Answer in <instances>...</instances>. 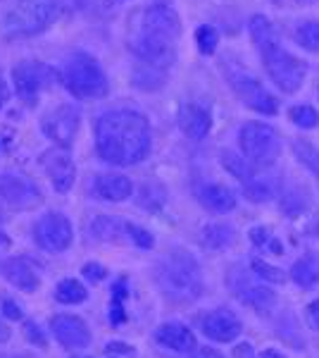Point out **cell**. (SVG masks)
Here are the masks:
<instances>
[{"instance_id":"cell-1","label":"cell","mask_w":319,"mask_h":358,"mask_svg":"<svg viewBox=\"0 0 319 358\" xmlns=\"http://www.w3.org/2000/svg\"><path fill=\"white\" fill-rule=\"evenodd\" d=\"M150 124L136 110H110L96 122V151L110 165H136L150 153Z\"/></svg>"},{"instance_id":"cell-2","label":"cell","mask_w":319,"mask_h":358,"mask_svg":"<svg viewBox=\"0 0 319 358\" xmlns=\"http://www.w3.org/2000/svg\"><path fill=\"white\" fill-rule=\"evenodd\" d=\"M181 36V20L170 5H148L136 15L129 29V50L146 62V67L165 69L177 57V38Z\"/></svg>"},{"instance_id":"cell-3","label":"cell","mask_w":319,"mask_h":358,"mask_svg":"<svg viewBox=\"0 0 319 358\" xmlns=\"http://www.w3.org/2000/svg\"><path fill=\"white\" fill-rule=\"evenodd\" d=\"M162 292L167 299L177 303H188L202 294V277L198 263L186 251H174L165 256L158 265V275H155Z\"/></svg>"},{"instance_id":"cell-4","label":"cell","mask_w":319,"mask_h":358,"mask_svg":"<svg viewBox=\"0 0 319 358\" xmlns=\"http://www.w3.org/2000/svg\"><path fill=\"white\" fill-rule=\"evenodd\" d=\"M60 17V3L57 0H17V5L3 17V36L29 38L53 27Z\"/></svg>"},{"instance_id":"cell-5","label":"cell","mask_w":319,"mask_h":358,"mask_svg":"<svg viewBox=\"0 0 319 358\" xmlns=\"http://www.w3.org/2000/svg\"><path fill=\"white\" fill-rule=\"evenodd\" d=\"M255 45L260 48L265 69H267V74H269L272 82L279 86L283 94H295L307 77V62L291 55L286 48H281L274 36L265 38V41H260Z\"/></svg>"},{"instance_id":"cell-6","label":"cell","mask_w":319,"mask_h":358,"mask_svg":"<svg viewBox=\"0 0 319 358\" xmlns=\"http://www.w3.org/2000/svg\"><path fill=\"white\" fill-rule=\"evenodd\" d=\"M65 89L74 98H103L107 94V77L96 57L89 53H77L65 62L60 72Z\"/></svg>"},{"instance_id":"cell-7","label":"cell","mask_w":319,"mask_h":358,"mask_svg":"<svg viewBox=\"0 0 319 358\" xmlns=\"http://www.w3.org/2000/svg\"><path fill=\"white\" fill-rule=\"evenodd\" d=\"M241 153L253 167H269L281 153V138L265 122H246L239 131Z\"/></svg>"},{"instance_id":"cell-8","label":"cell","mask_w":319,"mask_h":358,"mask_svg":"<svg viewBox=\"0 0 319 358\" xmlns=\"http://www.w3.org/2000/svg\"><path fill=\"white\" fill-rule=\"evenodd\" d=\"M55 82H57L55 69L43 65V62H36V60L20 62V65H15V69H13L15 91L27 106H36L38 96L43 94V91H48Z\"/></svg>"},{"instance_id":"cell-9","label":"cell","mask_w":319,"mask_h":358,"mask_svg":"<svg viewBox=\"0 0 319 358\" xmlns=\"http://www.w3.org/2000/svg\"><path fill=\"white\" fill-rule=\"evenodd\" d=\"M43 196L31 179L0 175V213H22L40 206Z\"/></svg>"},{"instance_id":"cell-10","label":"cell","mask_w":319,"mask_h":358,"mask_svg":"<svg viewBox=\"0 0 319 358\" xmlns=\"http://www.w3.org/2000/svg\"><path fill=\"white\" fill-rule=\"evenodd\" d=\"M72 239H74L72 222L62 213H48V215H43L34 224V241L43 251L62 253L72 246Z\"/></svg>"},{"instance_id":"cell-11","label":"cell","mask_w":319,"mask_h":358,"mask_svg":"<svg viewBox=\"0 0 319 358\" xmlns=\"http://www.w3.org/2000/svg\"><path fill=\"white\" fill-rule=\"evenodd\" d=\"M229 84L234 89V94L246 103L251 110L260 113V115H276L279 113V103L276 98L265 89L262 84L255 77L246 72H231L229 74Z\"/></svg>"},{"instance_id":"cell-12","label":"cell","mask_w":319,"mask_h":358,"mask_svg":"<svg viewBox=\"0 0 319 358\" xmlns=\"http://www.w3.org/2000/svg\"><path fill=\"white\" fill-rule=\"evenodd\" d=\"M40 165H43V170L48 172V177H50V182H53L57 194H67L69 189L74 187L77 170H74V160L67 148L57 146V148L45 151L40 155Z\"/></svg>"},{"instance_id":"cell-13","label":"cell","mask_w":319,"mask_h":358,"mask_svg":"<svg viewBox=\"0 0 319 358\" xmlns=\"http://www.w3.org/2000/svg\"><path fill=\"white\" fill-rule=\"evenodd\" d=\"M43 131L50 141H55L57 146L67 148L74 141L79 131V113L72 106H60L53 113H48L43 117Z\"/></svg>"},{"instance_id":"cell-14","label":"cell","mask_w":319,"mask_h":358,"mask_svg":"<svg viewBox=\"0 0 319 358\" xmlns=\"http://www.w3.org/2000/svg\"><path fill=\"white\" fill-rule=\"evenodd\" d=\"M200 330L212 342L226 344V342H234L241 334V320L229 308H217L200 317Z\"/></svg>"},{"instance_id":"cell-15","label":"cell","mask_w":319,"mask_h":358,"mask_svg":"<svg viewBox=\"0 0 319 358\" xmlns=\"http://www.w3.org/2000/svg\"><path fill=\"white\" fill-rule=\"evenodd\" d=\"M50 332L65 349H84L91 344V332L81 317L77 315H57L50 322Z\"/></svg>"},{"instance_id":"cell-16","label":"cell","mask_w":319,"mask_h":358,"mask_svg":"<svg viewBox=\"0 0 319 358\" xmlns=\"http://www.w3.org/2000/svg\"><path fill=\"white\" fill-rule=\"evenodd\" d=\"M179 127L188 138L200 141L210 134L212 129V115L207 113V108L198 106V103H186V106L179 110Z\"/></svg>"},{"instance_id":"cell-17","label":"cell","mask_w":319,"mask_h":358,"mask_svg":"<svg viewBox=\"0 0 319 358\" xmlns=\"http://www.w3.org/2000/svg\"><path fill=\"white\" fill-rule=\"evenodd\" d=\"M155 342L177 351V354L195 351V344H198L195 342V334L186 325H179V322H165V325H160L155 330Z\"/></svg>"},{"instance_id":"cell-18","label":"cell","mask_w":319,"mask_h":358,"mask_svg":"<svg viewBox=\"0 0 319 358\" xmlns=\"http://www.w3.org/2000/svg\"><path fill=\"white\" fill-rule=\"evenodd\" d=\"M3 275H5V280H8L10 285H15L17 289H22L27 294L36 292L38 285H40L36 268H34L27 258H10V261L5 263V268H3Z\"/></svg>"},{"instance_id":"cell-19","label":"cell","mask_w":319,"mask_h":358,"mask_svg":"<svg viewBox=\"0 0 319 358\" xmlns=\"http://www.w3.org/2000/svg\"><path fill=\"white\" fill-rule=\"evenodd\" d=\"M94 194L98 199L110 201V203H119L133 194V184L124 175H101L94 182Z\"/></svg>"},{"instance_id":"cell-20","label":"cell","mask_w":319,"mask_h":358,"mask_svg":"<svg viewBox=\"0 0 319 358\" xmlns=\"http://www.w3.org/2000/svg\"><path fill=\"white\" fill-rule=\"evenodd\" d=\"M234 292L243 303L251 306V308H255L258 313H269L276 303L274 292L267 289V287H260V285H251V282H246V280H241L239 287L234 285Z\"/></svg>"},{"instance_id":"cell-21","label":"cell","mask_w":319,"mask_h":358,"mask_svg":"<svg viewBox=\"0 0 319 358\" xmlns=\"http://www.w3.org/2000/svg\"><path fill=\"white\" fill-rule=\"evenodd\" d=\"M198 199L200 203L207 208V210L212 213H229L236 208V196L231 189L222 187V184H207V187H202L198 192Z\"/></svg>"},{"instance_id":"cell-22","label":"cell","mask_w":319,"mask_h":358,"mask_svg":"<svg viewBox=\"0 0 319 358\" xmlns=\"http://www.w3.org/2000/svg\"><path fill=\"white\" fill-rule=\"evenodd\" d=\"M291 280L303 289H310L319 282V256L317 253H305L303 258L293 263L291 268Z\"/></svg>"},{"instance_id":"cell-23","label":"cell","mask_w":319,"mask_h":358,"mask_svg":"<svg viewBox=\"0 0 319 358\" xmlns=\"http://www.w3.org/2000/svg\"><path fill=\"white\" fill-rule=\"evenodd\" d=\"M126 224L129 222H121L117 217H107V215H101L91 222V234L96 239H103V241H119L126 236Z\"/></svg>"},{"instance_id":"cell-24","label":"cell","mask_w":319,"mask_h":358,"mask_svg":"<svg viewBox=\"0 0 319 358\" xmlns=\"http://www.w3.org/2000/svg\"><path fill=\"white\" fill-rule=\"evenodd\" d=\"M234 229L229 224H222V222H214V224H207L202 229V244L212 251H222V248H229L234 244Z\"/></svg>"},{"instance_id":"cell-25","label":"cell","mask_w":319,"mask_h":358,"mask_svg":"<svg viewBox=\"0 0 319 358\" xmlns=\"http://www.w3.org/2000/svg\"><path fill=\"white\" fill-rule=\"evenodd\" d=\"M55 299L60 303L72 306V303L86 301V299H89V292H86L84 285H81V282H77V280H62L60 285L55 287Z\"/></svg>"},{"instance_id":"cell-26","label":"cell","mask_w":319,"mask_h":358,"mask_svg":"<svg viewBox=\"0 0 319 358\" xmlns=\"http://www.w3.org/2000/svg\"><path fill=\"white\" fill-rule=\"evenodd\" d=\"M293 153H295V158L303 163L307 170L312 172V175H317L319 177V148L312 146L307 138H295L293 141Z\"/></svg>"},{"instance_id":"cell-27","label":"cell","mask_w":319,"mask_h":358,"mask_svg":"<svg viewBox=\"0 0 319 358\" xmlns=\"http://www.w3.org/2000/svg\"><path fill=\"white\" fill-rule=\"evenodd\" d=\"M222 163H224L226 170H229L236 179H241L243 184L253 182V165L248 163V160L239 158V155L231 153V151H224L222 153Z\"/></svg>"},{"instance_id":"cell-28","label":"cell","mask_w":319,"mask_h":358,"mask_svg":"<svg viewBox=\"0 0 319 358\" xmlns=\"http://www.w3.org/2000/svg\"><path fill=\"white\" fill-rule=\"evenodd\" d=\"M112 306H110V322L114 327L126 322V310H124V299H126V280H119L117 285L112 287Z\"/></svg>"},{"instance_id":"cell-29","label":"cell","mask_w":319,"mask_h":358,"mask_svg":"<svg viewBox=\"0 0 319 358\" xmlns=\"http://www.w3.org/2000/svg\"><path fill=\"white\" fill-rule=\"evenodd\" d=\"M295 38L310 53H319V22H303L295 29Z\"/></svg>"},{"instance_id":"cell-30","label":"cell","mask_w":319,"mask_h":358,"mask_svg":"<svg viewBox=\"0 0 319 358\" xmlns=\"http://www.w3.org/2000/svg\"><path fill=\"white\" fill-rule=\"evenodd\" d=\"M288 117H291L293 124H298L300 129H315L319 124V115L315 108L310 106H295L288 110Z\"/></svg>"},{"instance_id":"cell-31","label":"cell","mask_w":319,"mask_h":358,"mask_svg":"<svg viewBox=\"0 0 319 358\" xmlns=\"http://www.w3.org/2000/svg\"><path fill=\"white\" fill-rule=\"evenodd\" d=\"M195 43H198V50L202 55H212L214 50H217V43H219L217 29L210 27V24L198 27V31H195Z\"/></svg>"},{"instance_id":"cell-32","label":"cell","mask_w":319,"mask_h":358,"mask_svg":"<svg viewBox=\"0 0 319 358\" xmlns=\"http://www.w3.org/2000/svg\"><path fill=\"white\" fill-rule=\"evenodd\" d=\"M251 268H253V273L258 275V277H262V280H267V282H281L286 280L283 277V273L279 268H272L269 263H265V261H260V258H255V261L251 263Z\"/></svg>"},{"instance_id":"cell-33","label":"cell","mask_w":319,"mask_h":358,"mask_svg":"<svg viewBox=\"0 0 319 358\" xmlns=\"http://www.w3.org/2000/svg\"><path fill=\"white\" fill-rule=\"evenodd\" d=\"M126 236L133 241L136 246H141V248H153L155 244V239H153V234L148 232V229H143V227H136V224H126Z\"/></svg>"},{"instance_id":"cell-34","label":"cell","mask_w":319,"mask_h":358,"mask_svg":"<svg viewBox=\"0 0 319 358\" xmlns=\"http://www.w3.org/2000/svg\"><path fill=\"white\" fill-rule=\"evenodd\" d=\"M24 337H27L31 344L40 346V349H45V346H48V337H45V332L40 330L36 322H31V320H27V322H24Z\"/></svg>"},{"instance_id":"cell-35","label":"cell","mask_w":319,"mask_h":358,"mask_svg":"<svg viewBox=\"0 0 319 358\" xmlns=\"http://www.w3.org/2000/svg\"><path fill=\"white\" fill-rule=\"evenodd\" d=\"M246 196H248L251 201H255V203H258V201H267V199H269V192H267L265 184H260V182H248V184H246Z\"/></svg>"},{"instance_id":"cell-36","label":"cell","mask_w":319,"mask_h":358,"mask_svg":"<svg viewBox=\"0 0 319 358\" xmlns=\"http://www.w3.org/2000/svg\"><path fill=\"white\" fill-rule=\"evenodd\" d=\"M81 275H86L91 282H103L105 280V268L103 265H98V263H86L84 268H81Z\"/></svg>"},{"instance_id":"cell-37","label":"cell","mask_w":319,"mask_h":358,"mask_svg":"<svg viewBox=\"0 0 319 358\" xmlns=\"http://www.w3.org/2000/svg\"><path fill=\"white\" fill-rule=\"evenodd\" d=\"M0 310H3V315L10 317V320H22V308L13 301V299H3Z\"/></svg>"},{"instance_id":"cell-38","label":"cell","mask_w":319,"mask_h":358,"mask_svg":"<svg viewBox=\"0 0 319 358\" xmlns=\"http://www.w3.org/2000/svg\"><path fill=\"white\" fill-rule=\"evenodd\" d=\"M305 315H307V325H310L312 330H319V299L307 306Z\"/></svg>"},{"instance_id":"cell-39","label":"cell","mask_w":319,"mask_h":358,"mask_svg":"<svg viewBox=\"0 0 319 358\" xmlns=\"http://www.w3.org/2000/svg\"><path fill=\"white\" fill-rule=\"evenodd\" d=\"M251 241L255 246H262V244L269 241V232H267L265 227H253L251 229Z\"/></svg>"},{"instance_id":"cell-40","label":"cell","mask_w":319,"mask_h":358,"mask_svg":"<svg viewBox=\"0 0 319 358\" xmlns=\"http://www.w3.org/2000/svg\"><path fill=\"white\" fill-rule=\"evenodd\" d=\"M107 351H110V354H126V356H133V346H129V344H121V342H112V344H107Z\"/></svg>"},{"instance_id":"cell-41","label":"cell","mask_w":319,"mask_h":358,"mask_svg":"<svg viewBox=\"0 0 319 358\" xmlns=\"http://www.w3.org/2000/svg\"><path fill=\"white\" fill-rule=\"evenodd\" d=\"M234 356L236 358H255V351H253L251 344H241V346H236V349H234Z\"/></svg>"},{"instance_id":"cell-42","label":"cell","mask_w":319,"mask_h":358,"mask_svg":"<svg viewBox=\"0 0 319 358\" xmlns=\"http://www.w3.org/2000/svg\"><path fill=\"white\" fill-rule=\"evenodd\" d=\"M191 358H224V356L219 354V351H214V349H207V346H205V349H198V351H195V354L191 356Z\"/></svg>"},{"instance_id":"cell-43","label":"cell","mask_w":319,"mask_h":358,"mask_svg":"<svg viewBox=\"0 0 319 358\" xmlns=\"http://www.w3.org/2000/svg\"><path fill=\"white\" fill-rule=\"evenodd\" d=\"M260 358H286L281 354V351H276V349H265L262 354H260Z\"/></svg>"},{"instance_id":"cell-44","label":"cell","mask_w":319,"mask_h":358,"mask_svg":"<svg viewBox=\"0 0 319 358\" xmlns=\"http://www.w3.org/2000/svg\"><path fill=\"white\" fill-rule=\"evenodd\" d=\"M5 342H10V330L0 322V344H5Z\"/></svg>"},{"instance_id":"cell-45","label":"cell","mask_w":319,"mask_h":358,"mask_svg":"<svg viewBox=\"0 0 319 358\" xmlns=\"http://www.w3.org/2000/svg\"><path fill=\"white\" fill-rule=\"evenodd\" d=\"M5 101H8V89H5L3 79H0V108L5 106Z\"/></svg>"},{"instance_id":"cell-46","label":"cell","mask_w":319,"mask_h":358,"mask_svg":"<svg viewBox=\"0 0 319 358\" xmlns=\"http://www.w3.org/2000/svg\"><path fill=\"white\" fill-rule=\"evenodd\" d=\"M8 246H10V236L0 232V248H8Z\"/></svg>"},{"instance_id":"cell-47","label":"cell","mask_w":319,"mask_h":358,"mask_svg":"<svg viewBox=\"0 0 319 358\" xmlns=\"http://www.w3.org/2000/svg\"><path fill=\"white\" fill-rule=\"evenodd\" d=\"M117 3H121V0H105L107 8H112V5H117Z\"/></svg>"},{"instance_id":"cell-48","label":"cell","mask_w":319,"mask_h":358,"mask_svg":"<svg viewBox=\"0 0 319 358\" xmlns=\"http://www.w3.org/2000/svg\"><path fill=\"white\" fill-rule=\"evenodd\" d=\"M298 3H305L307 5V3H312V0H298Z\"/></svg>"},{"instance_id":"cell-49","label":"cell","mask_w":319,"mask_h":358,"mask_svg":"<svg viewBox=\"0 0 319 358\" xmlns=\"http://www.w3.org/2000/svg\"><path fill=\"white\" fill-rule=\"evenodd\" d=\"M74 358H89V356H74Z\"/></svg>"}]
</instances>
